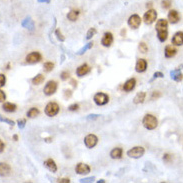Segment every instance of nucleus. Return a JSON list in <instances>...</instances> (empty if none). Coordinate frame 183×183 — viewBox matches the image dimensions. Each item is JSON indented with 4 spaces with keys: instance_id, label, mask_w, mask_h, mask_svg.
<instances>
[{
    "instance_id": "nucleus-51",
    "label": "nucleus",
    "mask_w": 183,
    "mask_h": 183,
    "mask_svg": "<svg viewBox=\"0 0 183 183\" xmlns=\"http://www.w3.org/2000/svg\"><path fill=\"white\" fill-rule=\"evenodd\" d=\"M38 2H40V3H49L50 0H37Z\"/></svg>"
},
{
    "instance_id": "nucleus-5",
    "label": "nucleus",
    "mask_w": 183,
    "mask_h": 183,
    "mask_svg": "<svg viewBox=\"0 0 183 183\" xmlns=\"http://www.w3.org/2000/svg\"><path fill=\"white\" fill-rule=\"evenodd\" d=\"M93 100L95 102V104H97L98 106H103V105L107 104L109 101V97L107 94L103 93V92H98L94 95Z\"/></svg>"
},
{
    "instance_id": "nucleus-33",
    "label": "nucleus",
    "mask_w": 183,
    "mask_h": 183,
    "mask_svg": "<svg viewBox=\"0 0 183 183\" xmlns=\"http://www.w3.org/2000/svg\"><path fill=\"white\" fill-rule=\"evenodd\" d=\"M55 35H56V37H57V39H58V40H59V41H61V42L65 41V37L62 35V33H61L60 29H56V31H55Z\"/></svg>"
},
{
    "instance_id": "nucleus-32",
    "label": "nucleus",
    "mask_w": 183,
    "mask_h": 183,
    "mask_svg": "<svg viewBox=\"0 0 183 183\" xmlns=\"http://www.w3.org/2000/svg\"><path fill=\"white\" fill-rule=\"evenodd\" d=\"M138 48H139V51L141 52V53H146V52L148 51V47H147V45L144 42H140Z\"/></svg>"
},
{
    "instance_id": "nucleus-17",
    "label": "nucleus",
    "mask_w": 183,
    "mask_h": 183,
    "mask_svg": "<svg viewBox=\"0 0 183 183\" xmlns=\"http://www.w3.org/2000/svg\"><path fill=\"white\" fill-rule=\"evenodd\" d=\"M44 166H45L49 171H51L52 173H55V172L57 171V165H56L55 161L51 158L44 161Z\"/></svg>"
},
{
    "instance_id": "nucleus-38",
    "label": "nucleus",
    "mask_w": 183,
    "mask_h": 183,
    "mask_svg": "<svg viewBox=\"0 0 183 183\" xmlns=\"http://www.w3.org/2000/svg\"><path fill=\"white\" fill-rule=\"evenodd\" d=\"M95 180V177H87V178H83V179H80L81 183H90L93 182Z\"/></svg>"
},
{
    "instance_id": "nucleus-40",
    "label": "nucleus",
    "mask_w": 183,
    "mask_h": 183,
    "mask_svg": "<svg viewBox=\"0 0 183 183\" xmlns=\"http://www.w3.org/2000/svg\"><path fill=\"white\" fill-rule=\"evenodd\" d=\"M5 82H6V77L4 74H0V88L3 87L5 85Z\"/></svg>"
},
{
    "instance_id": "nucleus-36",
    "label": "nucleus",
    "mask_w": 183,
    "mask_h": 183,
    "mask_svg": "<svg viewBox=\"0 0 183 183\" xmlns=\"http://www.w3.org/2000/svg\"><path fill=\"white\" fill-rule=\"evenodd\" d=\"M17 124H18L19 129H23V128L25 127V124H26V119H19V120L17 121Z\"/></svg>"
},
{
    "instance_id": "nucleus-30",
    "label": "nucleus",
    "mask_w": 183,
    "mask_h": 183,
    "mask_svg": "<svg viewBox=\"0 0 183 183\" xmlns=\"http://www.w3.org/2000/svg\"><path fill=\"white\" fill-rule=\"evenodd\" d=\"M54 68V63L52 62H45L43 65V69L46 71V72H50V71H52Z\"/></svg>"
},
{
    "instance_id": "nucleus-53",
    "label": "nucleus",
    "mask_w": 183,
    "mask_h": 183,
    "mask_svg": "<svg viewBox=\"0 0 183 183\" xmlns=\"http://www.w3.org/2000/svg\"><path fill=\"white\" fill-rule=\"evenodd\" d=\"M100 182H105V180H103V179H101V180H98V183H100Z\"/></svg>"
},
{
    "instance_id": "nucleus-23",
    "label": "nucleus",
    "mask_w": 183,
    "mask_h": 183,
    "mask_svg": "<svg viewBox=\"0 0 183 183\" xmlns=\"http://www.w3.org/2000/svg\"><path fill=\"white\" fill-rule=\"evenodd\" d=\"M2 108L6 112H14L17 109V106L11 102H4L3 105H2Z\"/></svg>"
},
{
    "instance_id": "nucleus-20",
    "label": "nucleus",
    "mask_w": 183,
    "mask_h": 183,
    "mask_svg": "<svg viewBox=\"0 0 183 183\" xmlns=\"http://www.w3.org/2000/svg\"><path fill=\"white\" fill-rule=\"evenodd\" d=\"M176 53H177V50H176L175 48L173 47V46L167 45L165 47V50H164V54H165V57H167V58L174 57V56L176 55Z\"/></svg>"
},
{
    "instance_id": "nucleus-27",
    "label": "nucleus",
    "mask_w": 183,
    "mask_h": 183,
    "mask_svg": "<svg viewBox=\"0 0 183 183\" xmlns=\"http://www.w3.org/2000/svg\"><path fill=\"white\" fill-rule=\"evenodd\" d=\"M92 46H93V42H89V43L85 44V45H84L80 50H78V51L76 52V54H78V55H83L87 50L91 49Z\"/></svg>"
},
{
    "instance_id": "nucleus-50",
    "label": "nucleus",
    "mask_w": 183,
    "mask_h": 183,
    "mask_svg": "<svg viewBox=\"0 0 183 183\" xmlns=\"http://www.w3.org/2000/svg\"><path fill=\"white\" fill-rule=\"evenodd\" d=\"M44 141L47 142V143L52 142V137H47V138H45V139H44Z\"/></svg>"
},
{
    "instance_id": "nucleus-22",
    "label": "nucleus",
    "mask_w": 183,
    "mask_h": 183,
    "mask_svg": "<svg viewBox=\"0 0 183 183\" xmlns=\"http://www.w3.org/2000/svg\"><path fill=\"white\" fill-rule=\"evenodd\" d=\"M122 153H123V150L120 147H116V148L112 149L110 152V157L112 159H120L122 156Z\"/></svg>"
},
{
    "instance_id": "nucleus-41",
    "label": "nucleus",
    "mask_w": 183,
    "mask_h": 183,
    "mask_svg": "<svg viewBox=\"0 0 183 183\" xmlns=\"http://www.w3.org/2000/svg\"><path fill=\"white\" fill-rule=\"evenodd\" d=\"M78 108H79V105L75 103V104H72L68 107V110L69 111H77L78 110Z\"/></svg>"
},
{
    "instance_id": "nucleus-3",
    "label": "nucleus",
    "mask_w": 183,
    "mask_h": 183,
    "mask_svg": "<svg viewBox=\"0 0 183 183\" xmlns=\"http://www.w3.org/2000/svg\"><path fill=\"white\" fill-rule=\"evenodd\" d=\"M59 112V105L56 102H49L45 107V114L49 117H53Z\"/></svg>"
},
{
    "instance_id": "nucleus-46",
    "label": "nucleus",
    "mask_w": 183,
    "mask_h": 183,
    "mask_svg": "<svg viewBox=\"0 0 183 183\" xmlns=\"http://www.w3.org/2000/svg\"><path fill=\"white\" fill-rule=\"evenodd\" d=\"M161 96V93L160 92H158V91H155V92H153V94H152V99H154V98H159Z\"/></svg>"
},
{
    "instance_id": "nucleus-7",
    "label": "nucleus",
    "mask_w": 183,
    "mask_h": 183,
    "mask_svg": "<svg viewBox=\"0 0 183 183\" xmlns=\"http://www.w3.org/2000/svg\"><path fill=\"white\" fill-rule=\"evenodd\" d=\"M97 142H98V138H97V136L94 135V134H88V135L84 138L85 146L89 149L95 147L96 144H97Z\"/></svg>"
},
{
    "instance_id": "nucleus-4",
    "label": "nucleus",
    "mask_w": 183,
    "mask_h": 183,
    "mask_svg": "<svg viewBox=\"0 0 183 183\" xmlns=\"http://www.w3.org/2000/svg\"><path fill=\"white\" fill-rule=\"evenodd\" d=\"M57 87H58V85H57V82L56 81H53V80L48 81L43 89L44 94L47 96L53 95V94L56 92V90H57Z\"/></svg>"
},
{
    "instance_id": "nucleus-25",
    "label": "nucleus",
    "mask_w": 183,
    "mask_h": 183,
    "mask_svg": "<svg viewBox=\"0 0 183 183\" xmlns=\"http://www.w3.org/2000/svg\"><path fill=\"white\" fill-rule=\"evenodd\" d=\"M79 13H80L79 10H71V11L68 12V14H67V18L70 21H76L79 16Z\"/></svg>"
},
{
    "instance_id": "nucleus-44",
    "label": "nucleus",
    "mask_w": 183,
    "mask_h": 183,
    "mask_svg": "<svg viewBox=\"0 0 183 183\" xmlns=\"http://www.w3.org/2000/svg\"><path fill=\"white\" fill-rule=\"evenodd\" d=\"M6 99V94L4 93V91L0 90V102H4Z\"/></svg>"
},
{
    "instance_id": "nucleus-11",
    "label": "nucleus",
    "mask_w": 183,
    "mask_h": 183,
    "mask_svg": "<svg viewBox=\"0 0 183 183\" xmlns=\"http://www.w3.org/2000/svg\"><path fill=\"white\" fill-rule=\"evenodd\" d=\"M75 171H76L77 174H81V175L88 174L90 172V167L89 165H87L85 163H78L76 165V167H75Z\"/></svg>"
},
{
    "instance_id": "nucleus-15",
    "label": "nucleus",
    "mask_w": 183,
    "mask_h": 183,
    "mask_svg": "<svg viewBox=\"0 0 183 183\" xmlns=\"http://www.w3.org/2000/svg\"><path fill=\"white\" fill-rule=\"evenodd\" d=\"M10 173H11V167L7 163H0V176L6 177V176H9Z\"/></svg>"
},
{
    "instance_id": "nucleus-14",
    "label": "nucleus",
    "mask_w": 183,
    "mask_h": 183,
    "mask_svg": "<svg viewBox=\"0 0 183 183\" xmlns=\"http://www.w3.org/2000/svg\"><path fill=\"white\" fill-rule=\"evenodd\" d=\"M90 72V67L87 64H82L76 69V75L78 77H83Z\"/></svg>"
},
{
    "instance_id": "nucleus-52",
    "label": "nucleus",
    "mask_w": 183,
    "mask_h": 183,
    "mask_svg": "<svg viewBox=\"0 0 183 183\" xmlns=\"http://www.w3.org/2000/svg\"><path fill=\"white\" fill-rule=\"evenodd\" d=\"M13 139L15 140V141H17V140H18V135H16V134H14V135H13Z\"/></svg>"
},
{
    "instance_id": "nucleus-31",
    "label": "nucleus",
    "mask_w": 183,
    "mask_h": 183,
    "mask_svg": "<svg viewBox=\"0 0 183 183\" xmlns=\"http://www.w3.org/2000/svg\"><path fill=\"white\" fill-rule=\"evenodd\" d=\"M95 34H96V29L95 28H90L89 30H88L87 34H86V39H87V40H90V39H91Z\"/></svg>"
},
{
    "instance_id": "nucleus-47",
    "label": "nucleus",
    "mask_w": 183,
    "mask_h": 183,
    "mask_svg": "<svg viewBox=\"0 0 183 183\" xmlns=\"http://www.w3.org/2000/svg\"><path fill=\"white\" fill-rule=\"evenodd\" d=\"M58 182L69 183V182H70V180H69V178H62V179H59V180H58Z\"/></svg>"
},
{
    "instance_id": "nucleus-28",
    "label": "nucleus",
    "mask_w": 183,
    "mask_h": 183,
    "mask_svg": "<svg viewBox=\"0 0 183 183\" xmlns=\"http://www.w3.org/2000/svg\"><path fill=\"white\" fill-rule=\"evenodd\" d=\"M22 26L27 29L33 30V28H34V23H33V21L31 20L30 18H26V19L22 22Z\"/></svg>"
},
{
    "instance_id": "nucleus-12",
    "label": "nucleus",
    "mask_w": 183,
    "mask_h": 183,
    "mask_svg": "<svg viewBox=\"0 0 183 183\" xmlns=\"http://www.w3.org/2000/svg\"><path fill=\"white\" fill-rule=\"evenodd\" d=\"M156 31L157 33L159 32H166L167 31V28H168V22L167 20L165 19H159L157 21L156 23Z\"/></svg>"
},
{
    "instance_id": "nucleus-45",
    "label": "nucleus",
    "mask_w": 183,
    "mask_h": 183,
    "mask_svg": "<svg viewBox=\"0 0 183 183\" xmlns=\"http://www.w3.org/2000/svg\"><path fill=\"white\" fill-rule=\"evenodd\" d=\"M71 95H72V91H71V90H64L65 98H70Z\"/></svg>"
},
{
    "instance_id": "nucleus-29",
    "label": "nucleus",
    "mask_w": 183,
    "mask_h": 183,
    "mask_svg": "<svg viewBox=\"0 0 183 183\" xmlns=\"http://www.w3.org/2000/svg\"><path fill=\"white\" fill-rule=\"evenodd\" d=\"M44 79H45V77L42 74H37L36 76L32 79V83L34 84V85H39V84H41L42 82L44 81Z\"/></svg>"
},
{
    "instance_id": "nucleus-37",
    "label": "nucleus",
    "mask_w": 183,
    "mask_h": 183,
    "mask_svg": "<svg viewBox=\"0 0 183 183\" xmlns=\"http://www.w3.org/2000/svg\"><path fill=\"white\" fill-rule=\"evenodd\" d=\"M0 121H2V122H5V123L9 124V125H11V126H13V125H14V121L10 120V119H8V118H5V117H2V116H0Z\"/></svg>"
},
{
    "instance_id": "nucleus-8",
    "label": "nucleus",
    "mask_w": 183,
    "mask_h": 183,
    "mask_svg": "<svg viewBox=\"0 0 183 183\" xmlns=\"http://www.w3.org/2000/svg\"><path fill=\"white\" fill-rule=\"evenodd\" d=\"M42 59V56L39 52H31L28 55L26 56V62L29 63V64H35V63L40 62Z\"/></svg>"
},
{
    "instance_id": "nucleus-26",
    "label": "nucleus",
    "mask_w": 183,
    "mask_h": 183,
    "mask_svg": "<svg viewBox=\"0 0 183 183\" xmlns=\"http://www.w3.org/2000/svg\"><path fill=\"white\" fill-rule=\"evenodd\" d=\"M39 114V110L35 107H32L30 108L28 111H27V117L28 118H35L36 116H38Z\"/></svg>"
},
{
    "instance_id": "nucleus-35",
    "label": "nucleus",
    "mask_w": 183,
    "mask_h": 183,
    "mask_svg": "<svg viewBox=\"0 0 183 183\" xmlns=\"http://www.w3.org/2000/svg\"><path fill=\"white\" fill-rule=\"evenodd\" d=\"M163 161L165 163H170L172 161V156L170 154H168V153H166V154L163 155Z\"/></svg>"
},
{
    "instance_id": "nucleus-13",
    "label": "nucleus",
    "mask_w": 183,
    "mask_h": 183,
    "mask_svg": "<svg viewBox=\"0 0 183 183\" xmlns=\"http://www.w3.org/2000/svg\"><path fill=\"white\" fill-rule=\"evenodd\" d=\"M135 86H136V79L130 78L123 84V90L125 92H130L135 88Z\"/></svg>"
},
{
    "instance_id": "nucleus-48",
    "label": "nucleus",
    "mask_w": 183,
    "mask_h": 183,
    "mask_svg": "<svg viewBox=\"0 0 183 183\" xmlns=\"http://www.w3.org/2000/svg\"><path fill=\"white\" fill-rule=\"evenodd\" d=\"M3 150H4V143L0 140V153H1Z\"/></svg>"
},
{
    "instance_id": "nucleus-24",
    "label": "nucleus",
    "mask_w": 183,
    "mask_h": 183,
    "mask_svg": "<svg viewBox=\"0 0 183 183\" xmlns=\"http://www.w3.org/2000/svg\"><path fill=\"white\" fill-rule=\"evenodd\" d=\"M145 97H146V93L145 92H139V93L136 94V96L134 97V104H140V103H143L145 100Z\"/></svg>"
},
{
    "instance_id": "nucleus-19",
    "label": "nucleus",
    "mask_w": 183,
    "mask_h": 183,
    "mask_svg": "<svg viewBox=\"0 0 183 183\" xmlns=\"http://www.w3.org/2000/svg\"><path fill=\"white\" fill-rule=\"evenodd\" d=\"M183 32L182 31H179V32L175 33L172 38V44L176 46H181L183 43Z\"/></svg>"
},
{
    "instance_id": "nucleus-42",
    "label": "nucleus",
    "mask_w": 183,
    "mask_h": 183,
    "mask_svg": "<svg viewBox=\"0 0 183 183\" xmlns=\"http://www.w3.org/2000/svg\"><path fill=\"white\" fill-rule=\"evenodd\" d=\"M99 116H100L99 114H90V115H88L86 118H87L88 120H94V119H97Z\"/></svg>"
},
{
    "instance_id": "nucleus-6",
    "label": "nucleus",
    "mask_w": 183,
    "mask_h": 183,
    "mask_svg": "<svg viewBox=\"0 0 183 183\" xmlns=\"http://www.w3.org/2000/svg\"><path fill=\"white\" fill-rule=\"evenodd\" d=\"M157 18V12L154 9H149L147 12H145L144 16H143V19L146 24L150 25L156 20Z\"/></svg>"
},
{
    "instance_id": "nucleus-16",
    "label": "nucleus",
    "mask_w": 183,
    "mask_h": 183,
    "mask_svg": "<svg viewBox=\"0 0 183 183\" xmlns=\"http://www.w3.org/2000/svg\"><path fill=\"white\" fill-rule=\"evenodd\" d=\"M146 68H147V61L145 59H142V58L138 59L137 62H136V66H135L136 72L142 73L146 70Z\"/></svg>"
},
{
    "instance_id": "nucleus-34",
    "label": "nucleus",
    "mask_w": 183,
    "mask_h": 183,
    "mask_svg": "<svg viewBox=\"0 0 183 183\" xmlns=\"http://www.w3.org/2000/svg\"><path fill=\"white\" fill-rule=\"evenodd\" d=\"M161 4H162V7L164 8V9H168V8L171 6L172 1H171V0H162Z\"/></svg>"
},
{
    "instance_id": "nucleus-18",
    "label": "nucleus",
    "mask_w": 183,
    "mask_h": 183,
    "mask_svg": "<svg viewBox=\"0 0 183 183\" xmlns=\"http://www.w3.org/2000/svg\"><path fill=\"white\" fill-rule=\"evenodd\" d=\"M168 19H169L171 24H175L180 20V16L176 10H170L168 13Z\"/></svg>"
},
{
    "instance_id": "nucleus-39",
    "label": "nucleus",
    "mask_w": 183,
    "mask_h": 183,
    "mask_svg": "<svg viewBox=\"0 0 183 183\" xmlns=\"http://www.w3.org/2000/svg\"><path fill=\"white\" fill-rule=\"evenodd\" d=\"M69 76H70V74H69V72H67V71H63L60 75V77H61L62 80H67V79L69 78Z\"/></svg>"
},
{
    "instance_id": "nucleus-10",
    "label": "nucleus",
    "mask_w": 183,
    "mask_h": 183,
    "mask_svg": "<svg viewBox=\"0 0 183 183\" xmlns=\"http://www.w3.org/2000/svg\"><path fill=\"white\" fill-rule=\"evenodd\" d=\"M113 43V35L111 32H105L101 39V44L104 47H110Z\"/></svg>"
},
{
    "instance_id": "nucleus-9",
    "label": "nucleus",
    "mask_w": 183,
    "mask_h": 183,
    "mask_svg": "<svg viewBox=\"0 0 183 183\" xmlns=\"http://www.w3.org/2000/svg\"><path fill=\"white\" fill-rule=\"evenodd\" d=\"M140 24H141V18L137 14H133L129 17L128 19V25L131 27L132 29H137L139 28Z\"/></svg>"
},
{
    "instance_id": "nucleus-2",
    "label": "nucleus",
    "mask_w": 183,
    "mask_h": 183,
    "mask_svg": "<svg viewBox=\"0 0 183 183\" xmlns=\"http://www.w3.org/2000/svg\"><path fill=\"white\" fill-rule=\"evenodd\" d=\"M144 153H145V149L143 148L142 146H135L127 151V155L130 158H133V159L141 158L143 155H144Z\"/></svg>"
},
{
    "instance_id": "nucleus-21",
    "label": "nucleus",
    "mask_w": 183,
    "mask_h": 183,
    "mask_svg": "<svg viewBox=\"0 0 183 183\" xmlns=\"http://www.w3.org/2000/svg\"><path fill=\"white\" fill-rule=\"evenodd\" d=\"M170 76L176 82L182 81V72L180 69H174V70H172L171 72H170Z\"/></svg>"
},
{
    "instance_id": "nucleus-1",
    "label": "nucleus",
    "mask_w": 183,
    "mask_h": 183,
    "mask_svg": "<svg viewBox=\"0 0 183 183\" xmlns=\"http://www.w3.org/2000/svg\"><path fill=\"white\" fill-rule=\"evenodd\" d=\"M142 124L146 129L153 130L157 127V125H158V120H157L156 117L153 116V115L146 114L142 120Z\"/></svg>"
},
{
    "instance_id": "nucleus-49",
    "label": "nucleus",
    "mask_w": 183,
    "mask_h": 183,
    "mask_svg": "<svg viewBox=\"0 0 183 183\" xmlns=\"http://www.w3.org/2000/svg\"><path fill=\"white\" fill-rule=\"evenodd\" d=\"M71 84H72L73 87H77V82L74 79H71Z\"/></svg>"
},
{
    "instance_id": "nucleus-43",
    "label": "nucleus",
    "mask_w": 183,
    "mask_h": 183,
    "mask_svg": "<svg viewBox=\"0 0 183 183\" xmlns=\"http://www.w3.org/2000/svg\"><path fill=\"white\" fill-rule=\"evenodd\" d=\"M164 77V74L162 72H155L154 74H153V79L155 78H162Z\"/></svg>"
}]
</instances>
